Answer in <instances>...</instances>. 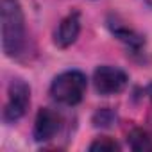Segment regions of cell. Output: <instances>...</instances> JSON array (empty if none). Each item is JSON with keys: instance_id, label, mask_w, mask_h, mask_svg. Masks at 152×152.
Listing matches in <instances>:
<instances>
[{"instance_id": "cell-1", "label": "cell", "mask_w": 152, "mask_h": 152, "mask_svg": "<svg viewBox=\"0 0 152 152\" xmlns=\"http://www.w3.org/2000/svg\"><path fill=\"white\" fill-rule=\"evenodd\" d=\"M2 48L15 57L25 45V18L18 0H2Z\"/></svg>"}, {"instance_id": "cell-2", "label": "cell", "mask_w": 152, "mask_h": 152, "mask_svg": "<svg viewBox=\"0 0 152 152\" xmlns=\"http://www.w3.org/2000/svg\"><path fill=\"white\" fill-rule=\"evenodd\" d=\"M86 91V75L79 70H66L59 73L50 84V95L57 104L75 106Z\"/></svg>"}, {"instance_id": "cell-3", "label": "cell", "mask_w": 152, "mask_h": 152, "mask_svg": "<svg viewBox=\"0 0 152 152\" xmlns=\"http://www.w3.org/2000/svg\"><path fill=\"white\" fill-rule=\"evenodd\" d=\"M31 102V90L23 79H13L7 90V102L4 106V120L7 124L18 122Z\"/></svg>"}, {"instance_id": "cell-4", "label": "cell", "mask_w": 152, "mask_h": 152, "mask_svg": "<svg viewBox=\"0 0 152 152\" xmlns=\"http://www.w3.org/2000/svg\"><path fill=\"white\" fill-rule=\"evenodd\" d=\"M127 73L116 66H99L93 73V84L100 95H115L120 93L127 86Z\"/></svg>"}, {"instance_id": "cell-5", "label": "cell", "mask_w": 152, "mask_h": 152, "mask_svg": "<svg viewBox=\"0 0 152 152\" xmlns=\"http://www.w3.org/2000/svg\"><path fill=\"white\" fill-rule=\"evenodd\" d=\"M59 125H61V118L56 111L48 109V107H43L38 111L36 115V120H34V129H32V136L36 141H48L52 140L57 131H59Z\"/></svg>"}, {"instance_id": "cell-6", "label": "cell", "mask_w": 152, "mask_h": 152, "mask_svg": "<svg viewBox=\"0 0 152 152\" xmlns=\"http://www.w3.org/2000/svg\"><path fill=\"white\" fill-rule=\"evenodd\" d=\"M79 32H81V15L77 11H73L61 20V23L54 34V43L59 48H66L72 43H75Z\"/></svg>"}, {"instance_id": "cell-7", "label": "cell", "mask_w": 152, "mask_h": 152, "mask_svg": "<svg viewBox=\"0 0 152 152\" xmlns=\"http://www.w3.org/2000/svg\"><path fill=\"white\" fill-rule=\"evenodd\" d=\"M111 31H113V34L118 38V39H122L124 43H127L129 47H132V48H140L141 45H143V39L134 32V31H131L129 27H125V25H111Z\"/></svg>"}, {"instance_id": "cell-8", "label": "cell", "mask_w": 152, "mask_h": 152, "mask_svg": "<svg viewBox=\"0 0 152 152\" xmlns=\"http://www.w3.org/2000/svg\"><path fill=\"white\" fill-rule=\"evenodd\" d=\"M127 143L132 150H150L152 148V141L150 138L141 131V129H132L127 134Z\"/></svg>"}, {"instance_id": "cell-9", "label": "cell", "mask_w": 152, "mask_h": 152, "mask_svg": "<svg viewBox=\"0 0 152 152\" xmlns=\"http://www.w3.org/2000/svg\"><path fill=\"white\" fill-rule=\"evenodd\" d=\"M116 122V115L109 109V107H102L95 113L93 116V124L97 127H111L113 124Z\"/></svg>"}, {"instance_id": "cell-10", "label": "cell", "mask_w": 152, "mask_h": 152, "mask_svg": "<svg viewBox=\"0 0 152 152\" xmlns=\"http://www.w3.org/2000/svg\"><path fill=\"white\" fill-rule=\"evenodd\" d=\"M118 143L113 141L111 138L107 136H102V138H97L91 145H90V150L93 152H113V150H118Z\"/></svg>"}, {"instance_id": "cell-11", "label": "cell", "mask_w": 152, "mask_h": 152, "mask_svg": "<svg viewBox=\"0 0 152 152\" xmlns=\"http://www.w3.org/2000/svg\"><path fill=\"white\" fill-rule=\"evenodd\" d=\"M145 2H147V4H148V6H152V0H145Z\"/></svg>"}]
</instances>
